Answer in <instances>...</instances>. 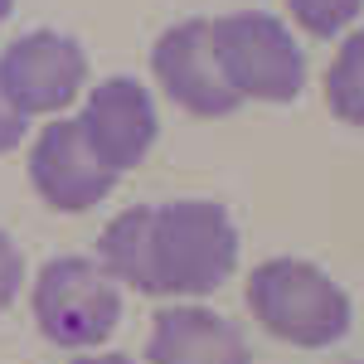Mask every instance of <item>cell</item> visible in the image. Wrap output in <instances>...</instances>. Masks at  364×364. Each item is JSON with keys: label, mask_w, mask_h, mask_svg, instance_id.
Wrapping results in <instances>:
<instances>
[{"label": "cell", "mask_w": 364, "mask_h": 364, "mask_svg": "<svg viewBox=\"0 0 364 364\" xmlns=\"http://www.w3.org/2000/svg\"><path fill=\"white\" fill-rule=\"evenodd\" d=\"M238 267V228L224 204L175 199L151 214L156 296H209Z\"/></svg>", "instance_id": "6da1fadb"}, {"label": "cell", "mask_w": 364, "mask_h": 364, "mask_svg": "<svg viewBox=\"0 0 364 364\" xmlns=\"http://www.w3.org/2000/svg\"><path fill=\"white\" fill-rule=\"evenodd\" d=\"M248 306L267 336L321 350L350 331V296L336 277H326L316 262L272 257L248 277Z\"/></svg>", "instance_id": "7a4b0ae2"}, {"label": "cell", "mask_w": 364, "mask_h": 364, "mask_svg": "<svg viewBox=\"0 0 364 364\" xmlns=\"http://www.w3.org/2000/svg\"><path fill=\"white\" fill-rule=\"evenodd\" d=\"M214 58L224 68L228 87L243 102H291L306 87V54L291 39V29L267 10H238L224 20H209Z\"/></svg>", "instance_id": "3957f363"}, {"label": "cell", "mask_w": 364, "mask_h": 364, "mask_svg": "<svg viewBox=\"0 0 364 364\" xmlns=\"http://www.w3.org/2000/svg\"><path fill=\"white\" fill-rule=\"evenodd\" d=\"M34 321L63 350H92L122 321V287L92 257H49L34 277Z\"/></svg>", "instance_id": "277c9868"}, {"label": "cell", "mask_w": 364, "mask_h": 364, "mask_svg": "<svg viewBox=\"0 0 364 364\" xmlns=\"http://www.w3.org/2000/svg\"><path fill=\"white\" fill-rule=\"evenodd\" d=\"M87 78V54L58 29H34L0 54V92L25 117L63 112Z\"/></svg>", "instance_id": "5b68a950"}, {"label": "cell", "mask_w": 364, "mask_h": 364, "mask_svg": "<svg viewBox=\"0 0 364 364\" xmlns=\"http://www.w3.org/2000/svg\"><path fill=\"white\" fill-rule=\"evenodd\" d=\"M29 180H34V190H39V199L49 209L83 214V209H92V204H102L112 195L122 175L97 161V151L87 146L78 117H58V122H49L39 132L34 151H29Z\"/></svg>", "instance_id": "8992f818"}, {"label": "cell", "mask_w": 364, "mask_h": 364, "mask_svg": "<svg viewBox=\"0 0 364 364\" xmlns=\"http://www.w3.org/2000/svg\"><path fill=\"white\" fill-rule=\"evenodd\" d=\"M151 68L166 87L170 102H180L185 112L195 117H228L243 107V97L228 87L224 68L214 58V34L209 20H180L156 39Z\"/></svg>", "instance_id": "52a82bcc"}, {"label": "cell", "mask_w": 364, "mask_h": 364, "mask_svg": "<svg viewBox=\"0 0 364 364\" xmlns=\"http://www.w3.org/2000/svg\"><path fill=\"white\" fill-rule=\"evenodd\" d=\"M78 127H83L87 146L97 151V161L107 170H117V175L136 170L151 156L156 132H161L156 102H151V92L136 78H107V83H97L87 92Z\"/></svg>", "instance_id": "ba28073f"}, {"label": "cell", "mask_w": 364, "mask_h": 364, "mask_svg": "<svg viewBox=\"0 0 364 364\" xmlns=\"http://www.w3.org/2000/svg\"><path fill=\"white\" fill-rule=\"evenodd\" d=\"M146 364H252L243 331L209 306L156 311Z\"/></svg>", "instance_id": "9c48e42d"}, {"label": "cell", "mask_w": 364, "mask_h": 364, "mask_svg": "<svg viewBox=\"0 0 364 364\" xmlns=\"http://www.w3.org/2000/svg\"><path fill=\"white\" fill-rule=\"evenodd\" d=\"M151 204H136L127 214H117L112 224L102 228V243H97V262L107 267V277L117 287H132L156 296V277H151Z\"/></svg>", "instance_id": "30bf717a"}, {"label": "cell", "mask_w": 364, "mask_h": 364, "mask_svg": "<svg viewBox=\"0 0 364 364\" xmlns=\"http://www.w3.org/2000/svg\"><path fill=\"white\" fill-rule=\"evenodd\" d=\"M326 102H331V112L340 122L364 127V29L340 44L336 63L326 73Z\"/></svg>", "instance_id": "8fae6325"}, {"label": "cell", "mask_w": 364, "mask_h": 364, "mask_svg": "<svg viewBox=\"0 0 364 364\" xmlns=\"http://www.w3.org/2000/svg\"><path fill=\"white\" fill-rule=\"evenodd\" d=\"M291 20L316 34V39H336L345 25H355V15L364 10V0H287Z\"/></svg>", "instance_id": "7c38bea8"}, {"label": "cell", "mask_w": 364, "mask_h": 364, "mask_svg": "<svg viewBox=\"0 0 364 364\" xmlns=\"http://www.w3.org/2000/svg\"><path fill=\"white\" fill-rule=\"evenodd\" d=\"M20 282H25V257H20V248H15L10 233H0V311L15 301Z\"/></svg>", "instance_id": "4fadbf2b"}, {"label": "cell", "mask_w": 364, "mask_h": 364, "mask_svg": "<svg viewBox=\"0 0 364 364\" xmlns=\"http://www.w3.org/2000/svg\"><path fill=\"white\" fill-rule=\"evenodd\" d=\"M25 127H29V117L20 112L5 92H0V156H5V151H15V146L25 141Z\"/></svg>", "instance_id": "5bb4252c"}, {"label": "cell", "mask_w": 364, "mask_h": 364, "mask_svg": "<svg viewBox=\"0 0 364 364\" xmlns=\"http://www.w3.org/2000/svg\"><path fill=\"white\" fill-rule=\"evenodd\" d=\"M73 364H136V360H127V355H78Z\"/></svg>", "instance_id": "9a60e30c"}, {"label": "cell", "mask_w": 364, "mask_h": 364, "mask_svg": "<svg viewBox=\"0 0 364 364\" xmlns=\"http://www.w3.org/2000/svg\"><path fill=\"white\" fill-rule=\"evenodd\" d=\"M10 10H15V0H0V20H5V15H10Z\"/></svg>", "instance_id": "2e32d148"}]
</instances>
